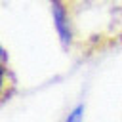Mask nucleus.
I'll list each match as a JSON object with an SVG mask.
<instances>
[{
    "mask_svg": "<svg viewBox=\"0 0 122 122\" xmlns=\"http://www.w3.org/2000/svg\"><path fill=\"white\" fill-rule=\"evenodd\" d=\"M50 2H51V8H53V19H55V25H57V32H59L63 44L67 46L71 42V27H69L65 8H63V4L59 0H50Z\"/></svg>",
    "mask_w": 122,
    "mask_h": 122,
    "instance_id": "1",
    "label": "nucleus"
},
{
    "mask_svg": "<svg viewBox=\"0 0 122 122\" xmlns=\"http://www.w3.org/2000/svg\"><path fill=\"white\" fill-rule=\"evenodd\" d=\"M82 112H84V107L78 105L76 109H72V112L69 114V118L65 122H82Z\"/></svg>",
    "mask_w": 122,
    "mask_h": 122,
    "instance_id": "2",
    "label": "nucleus"
}]
</instances>
